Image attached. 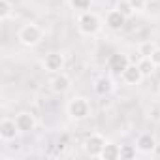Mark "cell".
Instances as JSON below:
<instances>
[{"label":"cell","mask_w":160,"mask_h":160,"mask_svg":"<svg viewBox=\"0 0 160 160\" xmlns=\"http://www.w3.org/2000/svg\"><path fill=\"white\" fill-rule=\"evenodd\" d=\"M77 30L83 36H96L102 30V19L94 12H81V15L77 17Z\"/></svg>","instance_id":"cell-1"},{"label":"cell","mask_w":160,"mask_h":160,"mask_svg":"<svg viewBox=\"0 0 160 160\" xmlns=\"http://www.w3.org/2000/svg\"><path fill=\"white\" fill-rule=\"evenodd\" d=\"M66 111H68V115H70L72 121H77V122H79V121H85V119L91 117L92 106H91L89 98H85V96H73V98L68 102Z\"/></svg>","instance_id":"cell-2"},{"label":"cell","mask_w":160,"mask_h":160,"mask_svg":"<svg viewBox=\"0 0 160 160\" xmlns=\"http://www.w3.org/2000/svg\"><path fill=\"white\" fill-rule=\"evenodd\" d=\"M17 40L25 45V47H36L42 43L43 40V28L36 23H27L19 28L17 32Z\"/></svg>","instance_id":"cell-3"},{"label":"cell","mask_w":160,"mask_h":160,"mask_svg":"<svg viewBox=\"0 0 160 160\" xmlns=\"http://www.w3.org/2000/svg\"><path fill=\"white\" fill-rule=\"evenodd\" d=\"M106 143H108V139H106L102 134L94 132V134L87 136V139H85V143H83V149H85V152H87L89 156L100 158V152H102V149L106 147Z\"/></svg>","instance_id":"cell-4"},{"label":"cell","mask_w":160,"mask_h":160,"mask_svg":"<svg viewBox=\"0 0 160 160\" xmlns=\"http://www.w3.org/2000/svg\"><path fill=\"white\" fill-rule=\"evenodd\" d=\"M64 66H66V57L60 51H51L43 58V68L49 73H58V72L64 70Z\"/></svg>","instance_id":"cell-5"},{"label":"cell","mask_w":160,"mask_h":160,"mask_svg":"<svg viewBox=\"0 0 160 160\" xmlns=\"http://www.w3.org/2000/svg\"><path fill=\"white\" fill-rule=\"evenodd\" d=\"M121 79H122V83L136 87V85H139L143 79H145V75L141 73V70H139V66H138V64H132V62H130V64L122 70Z\"/></svg>","instance_id":"cell-6"},{"label":"cell","mask_w":160,"mask_h":160,"mask_svg":"<svg viewBox=\"0 0 160 160\" xmlns=\"http://www.w3.org/2000/svg\"><path fill=\"white\" fill-rule=\"evenodd\" d=\"M15 122L21 134H30L36 130V117L30 111H21L15 115Z\"/></svg>","instance_id":"cell-7"},{"label":"cell","mask_w":160,"mask_h":160,"mask_svg":"<svg viewBox=\"0 0 160 160\" xmlns=\"http://www.w3.org/2000/svg\"><path fill=\"white\" fill-rule=\"evenodd\" d=\"M49 85H51V91H53L55 94H64V92H68L70 87H72V79H70V75H66L64 72H58V73L53 75V79H51Z\"/></svg>","instance_id":"cell-8"},{"label":"cell","mask_w":160,"mask_h":160,"mask_svg":"<svg viewBox=\"0 0 160 160\" xmlns=\"http://www.w3.org/2000/svg\"><path fill=\"white\" fill-rule=\"evenodd\" d=\"M21 132L17 128L15 119H2V121H0V139H2V141H12Z\"/></svg>","instance_id":"cell-9"},{"label":"cell","mask_w":160,"mask_h":160,"mask_svg":"<svg viewBox=\"0 0 160 160\" xmlns=\"http://www.w3.org/2000/svg\"><path fill=\"white\" fill-rule=\"evenodd\" d=\"M136 149H138V152H141V154H151V152H154V149H156V139H154V136L149 134V132L139 134L138 139H136Z\"/></svg>","instance_id":"cell-10"},{"label":"cell","mask_w":160,"mask_h":160,"mask_svg":"<svg viewBox=\"0 0 160 160\" xmlns=\"http://www.w3.org/2000/svg\"><path fill=\"white\" fill-rule=\"evenodd\" d=\"M130 64V58L126 53H113L109 55L108 58V68L113 72V73H122V70Z\"/></svg>","instance_id":"cell-11"},{"label":"cell","mask_w":160,"mask_h":160,"mask_svg":"<svg viewBox=\"0 0 160 160\" xmlns=\"http://www.w3.org/2000/svg\"><path fill=\"white\" fill-rule=\"evenodd\" d=\"M126 15H122L117 8L115 10H111L109 13H108V17H106V27L109 28V30H122L124 28V25H126Z\"/></svg>","instance_id":"cell-12"},{"label":"cell","mask_w":160,"mask_h":160,"mask_svg":"<svg viewBox=\"0 0 160 160\" xmlns=\"http://www.w3.org/2000/svg\"><path fill=\"white\" fill-rule=\"evenodd\" d=\"M92 89H94V92H96L98 96H108V94H111V92H113L115 85H113V79H111V77L102 75V77H98L96 81H94Z\"/></svg>","instance_id":"cell-13"},{"label":"cell","mask_w":160,"mask_h":160,"mask_svg":"<svg viewBox=\"0 0 160 160\" xmlns=\"http://www.w3.org/2000/svg\"><path fill=\"white\" fill-rule=\"evenodd\" d=\"M100 158H102V160H119V158H121V147L115 145L113 141H108L106 147H104L102 152H100Z\"/></svg>","instance_id":"cell-14"},{"label":"cell","mask_w":160,"mask_h":160,"mask_svg":"<svg viewBox=\"0 0 160 160\" xmlns=\"http://www.w3.org/2000/svg\"><path fill=\"white\" fill-rule=\"evenodd\" d=\"M138 66H139V70H141V73H143L145 77H151V75H152V72L156 70L154 62H152L149 57H141V58L138 60Z\"/></svg>","instance_id":"cell-15"},{"label":"cell","mask_w":160,"mask_h":160,"mask_svg":"<svg viewBox=\"0 0 160 160\" xmlns=\"http://www.w3.org/2000/svg\"><path fill=\"white\" fill-rule=\"evenodd\" d=\"M13 15V6L10 0H0V21H8Z\"/></svg>","instance_id":"cell-16"},{"label":"cell","mask_w":160,"mask_h":160,"mask_svg":"<svg viewBox=\"0 0 160 160\" xmlns=\"http://www.w3.org/2000/svg\"><path fill=\"white\" fill-rule=\"evenodd\" d=\"M136 145H121V160H132L136 158Z\"/></svg>","instance_id":"cell-17"},{"label":"cell","mask_w":160,"mask_h":160,"mask_svg":"<svg viewBox=\"0 0 160 160\" xmlns=\"http://www.w3.org/2000/svg\"><path fill=\"white\" fill-rule=\"evenodd\" d=\"M117 10H119L122 15H126V17H132V15L136 13V12H134V8H132V4H130V0H119Z\"/></svg>","instance_id":"cell-18"},{"label":"cell","mask_w":160,"mask_h":160,"mask_svg":"<svg viewBox=\"0 0 160 160\" xmlns=\"http://www.w3.org/2000/svg\"><path fill=\"white\" fill-rule=\"evenodd\" d=\"M91 2L92 0H70V6L77 12H87L91 8Z\"/></svg>","instance_id":"cell-19"},{"label":"cell","mask_w":160,"mask_h":160,"mask_svg":"<svg viewBox=\"0 0 160 160\" xmlns=\"http://www.w3.org/2000/svg\"><path fill=\"white\" fill-rule=\"evenodd\" d=\"M156 49V45L152 43V42H145V43H141L139 45V55L141 57H151V53Z\"/></svg>","instance_id":"cell-20"},{"label":"cell","mask_w":160,"mask_h":160,"mask_svg":"<svg viewBox=\"0 0 160 160\" xmlns=\"http://www.w3.org/2000/svg\"><path fill=\"white\" fill-rule=\"evenodd\" d=\"M130 4H132L134 12H143L147 8V0H130Z\"/></svg>","instance_id":"cell-21"},{"label":"cell","mask_w":160,"mask_h":160,"mask_svg":"<svg viewBox=\"0 0 160 160\" xmlns=\"http://www.w3.org/2000/svg\"><path fill=\"white\" fill-rule=\"evenodd\" d=\"M149 58L154 62V66H156V68H160V47H156V49L151 53V57H149Z\"/></svg>","instance_id":"cell-22"},{"label":"cell","mask_w":160,"mask_h":160,"mask_svg":"<svg viewBox=\"0 0 160 160\" xmlns=\"http://www.w3.org/2000/svg\"><path fill=\"white\" fill-rule=\"evenodd\" d=\"M158 92H160V83H158Z\"/></svg>","instance_id":"cell-23"}]
</instances>
